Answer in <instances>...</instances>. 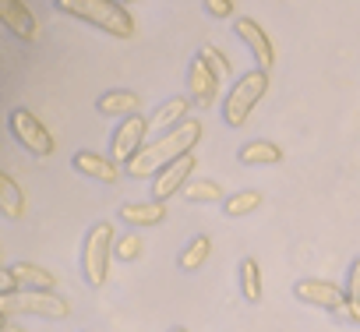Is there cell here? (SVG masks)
I'll list each match as a JSON object with an SVG mask.
<instances>
[{"mask_svg": "<svg viewBox=\"0 0 360 332\" xmlns=\"http://www.w3.org/2000/svg\"><path fill=\"white\" fill-rule=\"evenodd\" d=\"M258 205H262V191H237V195H230V198L223 202V212H226L230 219H237V216L255 212Z\"/></svg>", "mask_w": 360, "mask_h": 332, "instance_id": "cell-23", "label": "cell"}, {"mask_svg": "<svg viewBox=\"0 0 360 332\" xmlns=\"http://www.w3.org/2000/svg\"><path fill=\"white\" fill-rule=\"evenodd\" d=\"M124 4H138V0H124Z\"/></svg>", "mask_w": 360, "mask_h": 332, "instance_id": "cell-31", "label": "cell"}, {"mask_svg": "<svg viewBox=\"0 0 360 332\" xmlns=\"http://www.w3.org/2000/svg\"><path fill=\"white\" fill-rule=\"evenodd\" d=\"M141 248H145L141 237H138V234H127V237L117 241V258H120V262H134V258L141 255Z\"/></svg>", "mask_w": 360, "mask_h": 332, "instance_id": "cell-25", "label": "cell"}, {"mask_svg": "<svg viewBox=\"0 0 360 332\" xmlns=\"http://www.w3.org/2000/svg\"><path fill=\"white\" fill-rule=\"evenodd\" d=\"M335 321H353V325H360V300H353V297H346L335 311H328Z\"/></svg>", "mask_w": 360, "mask_h": 332, "instance_id": "cell-26", "label": "cell"}, {"mask_svg": "<svg viewBox=\"0 0 360 332\" xmlns=\"http://www.w3.org/2000/svg\"><path fill=\"white\" fill-rule=\"evenodd\" d=\"M120 219L127 226H159L166 219V202H127L120 205Z\"/></svg>", "mask_w": 360, "mask_h": 332, "instance_id": "cell-14", "label": "cell"}, {"mask_svg": "<svg viewBox=\"0 0 360 332\" xmlns=\"http://www.w3.org/2000/svg\"><path fill=\"white\" fill-rule=\"evenodd\" d=\"M202 138V120H184L169 131H162L155 141H145V148L134 152V159H127V174L131 177H155L166 162L180 159L184 152H191Z\"/></svg>", "mask_w": 360, "mask_h": 332, "instance_id": "cell-1", "label": "cell"}, {"mask_svg": "<svg viewBox=\"0 0 360 332\" xmlns=\"http://www.w3.org/2000/svg\"><path fill=\"white\" fill-rule=\"evenodd\" d=\"M138 106H141V96L127 92V89H113V92H103L96 99V110L103 117H131V113H138Z\"/></svg>", "mask_w": 360, "mask_h": 332, "instance_id": "cell-15", "label": "cell"}, {"mask_svg": "<svg viewBox=\"0 0 360 332\" xmlns=\"http://www.w3.org/2000/svg\"><path fill=\"white\" fill-rule=\"evenodd\" d=\"M195 166H198L195 152H184L180 159L166 162L162 170L152 177V198H155V202H169L173 195H180V191L188 188V181H191V174H195Z\"/></svg>", "mask_w": 360, "mask_h": 332, "instance_id": "cell-7", "label": "cell"}, {"mask_svg": "<svg viewBox=\"0 0 360 332\" xmlns=\"http://www.w3.org/2000/svg\"><path fill=\"white\" fill-rule=\"evenodd\" d=\"M180 195H184L191 205H212V202H226L223 198V188L216 184V181H188V188L184 191H180Z\"/></svg>", "mask_w": 360, "mask_h": 332, "instance_id": "cell-21", "label": "cell"}, {"mask_svg": "<svg viewBox=\"0 0 360 332\" xmlns=\"http://www.w3.org/2000/svg\"><path fill=\"white\" fill-rule=\"evenodd\" d=\"M237 159H240L244 166H276V162H283V148H279L276 141L258 138V141L240 145V148H237Z\"/></svg>", "mask_w": 360, "mask_h": 332, "instance_id": "cell-16", "label": "cell"}, {"mask_svg": "<svg viewBox=\"0 0 360 332\" xmlns=\"http://www.w3.org/2000/svg\"><path fill=\"white\" fill-rule=\"evenodd\" d=\"M4 332H22V328H15V325H11V321H8V325H4Z\"/></svg>", "mask_w": 360, "mask_h": 332, "instance_id": "cell-29", "label": "cell"}, {"mask_svg": "<svg viewBox=\"0 0 360 332\" xmlns=\"http://www.w3.org/2000/svg\"><path fill=\"white\" fill-rule=\"evenodd\" d=\"M265 92H269V71H265V68H255V71L240 75V78L233 82V89L226 92V99H223V120H226L230 127L248 124V117L255 113V106L262 103Z\"/></svg>", "mask_w": 360, "mask_h": 332, "instance_id": "cell-4", "label": "cell"}, {"mask_svg": "<svg viewBox=\"0 0 360 332\" xmlns=\"http://www.w3.org/2000/svg\"><path fill=\"white\" fill-rule=\"evenodd\" d=\"M11 272H15L18 286H25V290H53L57 286V276L32 262H18V265H11Z\"/></svg>", "mask_w": 360, "mask_h": 332, "instance_id": "cell-18", "label": "cell"}, {"mask_svg": "<svg viewBox=\"0 0 360 332\" xmlns=\"http://www.w3.org/2000/svg\"><path fill=\"white\" fill-rule=\"evenodd\" d=\"M205 11L212 18H233V0H205Z\"/></svg>", "mask_w": 360, "mask_h": 332, "instance_id": "cell-27", "label": "cell"}, {"mask_svg": "<svg viewBox=\"0 0 360 332\" xmlns=\"http://www.w3.org/2000/svg\"><path fill=\"white\" fill-rule=\"evenodd\" d=\"M219 75L198 57V60H191V71H188V89H191V103L195 106H202V110H209L212 103H216V96H219Z\"/></svg>", "mask_w": 360, "mask_h": 332, "instance_id": "cell-11", "label": "cell"}, {"mask_svg": "<svg viewBox=\"0 0 360 332\" xmlns=\"http://www.w3.org/2000/svg\"><path fill=\"white\" fill-rule=\"evenodd\" d=\"M240 293H244L248 304L262 300V265H258V258H244L240 262Z\"/></svg>", "mask_w": 360, "mask_h": 332, "instance_id": "cell-20", "label": "cell"}, {"mask_svg": "<svg viewBox=\"0 0 360 332\" xmlns=\"http://www.w3.org/2000/svg\"><path fill=\"white\" fill-rule=\"evenodd\" d=\"M233 32L240 36V43L251 50V57H255V64L258 68H272L276 64V46H272V39H269V32L255 22V18H237L233 22Z\"/></svg>", "mask_w": 360, "mask_h": 332, "instance_id": "cell-9", "label": "cell"}, {"mask_svg": "<svg viewBox=\"0 0 360 332\" xmlns=\"http://www.w3.org/2000/svg\"><path fill=\"white\" fill-rule=\"evenodd\" d=\"M71 166L82 174V177H92V181H99V184H117L120 181V162L110 155H99V152H75V159H71Z\"/></svg>", "mask_w": 360, "mask_h": 332, "instance_id": "cell-12", "label": "cell"}, {"mask_svg": "<svg viewBox=\"0 0 360 332\" xmlns=\"http://www.w3.org/2000/svg\"><path fill=\"white\" fill-rule=\"evenodd\" d=\"M169 332H188V328H180V325H176V328H169Z\"/></svg>", "mask_w": 360, "mask_h": 332, "instance_id": "cell-30", "label": "cell"}, {"mask_svg": "<svg viewBox=\"0 0 360 332\" xmlns=\"http://www.w3.org/2000/svg\"><path fill=\"white\" fill-rule=\"evenodd\" d=\"M188 96H176V99H166V103H159L155 106V113L148 117L152 120V127H159V134L162 131H169V127H176V124H184L188 120Z\"/></svg>", "mask_w": 360, "mask_h": 332, "instance_id": "cell-17", "label": "cell"}, {"mask_svg": "<svg viewBox=\"0 0 360 332\" xmlns=\"http://www.w3.org/2000/svg\"><path fill=\"white\" fill-rule=\"evenodd\" d=\"M346 297L360 300V258L349 265V276H346Z\"/></svg>", "mask_w": 360, "mask_h": 332, "instance_id": "cell-28", "label": "cell"}, {"mask_svg": "<svg viewBox=\"0 0 360 332\" xmlns=\"http://www.w3.org/2000/svg\"><path fill=\"white\" fill-rule=\"evenodd\" d=\"M57 11L85 25H96L99 32L113 39L134 36V15L124 8V0H57Z\"/></svg>", "mask_w": 360, "mask_h": 332, "instance_id": "cell-2", "label": "cell"}, {"mask_svg": "<svg viewBox=\"0 0 360 332\" xmlns=\"http://www.w3.org/2000/svg\"><path fill=\"white\" fill-rule=\"evenodd\" d=\"M0 205H4L8 219H22L25 216V191L18 188V181L11 174H0Z\"/></svg>", "mask_w": 360, "mask_h": 332, "instance_id": "cell-19", "label": "cell"}, {"mask_svg": "<svg viewBox=\"0 0 360 332\" xmlns=\"http://www.w3.org/2000/svg\"><path fill=\"white\" fill-rule=\"evenodd\" d=\"M4 307V318H53V321H64L71 314V304L57 293V290H11L0 300Z\"/></svg>", "mask_w": 360, "mask_h": 332, "instance_id": "cell-3", "label": "cell"}, {"mask_svg": "<svg viewBox=\"0 0 360 332\" xmlns=\"http://www.w3.org/2000/svg\"><path fill=\"white\" fill-rule=\"evenodd\" d=\"M113 248H117V241H113V226H110V223H96V226L85 234V244H82V272H85V283H89V286H106Z\"/></svg>", "mask_w": 360, "mask_h": 332, "instance_id": "cell-5", "label": "cell"}, {"mask_svg": "<svg viewBox=\"0 0 360 332\" xmlns=\"http://www.w3.org/2000/svg\"><path fill=\"white\" fill-rule=\"evenodd\" d=\"M8 124H11L15 141H18L25 152H32L36 159H46V155H53V152H57V148H53V134H50V127H46L32 110H25V106L11 110Z\"/></svg>", "mask_w": 360, "mask_h": 332, "instance_id": "cell-6", "label": "cell"}, {"mask_svg": "<svg viewBox=\"0 0 360 332\" xmlns=\"http://www.w3.org/2000/svg\"><path fill=\"white\" fill-rule=\"evenodd\" d=\"M148 127H152V120H148V117H141V113H131V117H124V120H120V127L113 131L110 155H113L117 162H127V159H134V152H138V148H145Z\"/></svg>", "mask_w": 360, "mask_h": 332, "instance_id": "cell-8", "label": "cell"}, {"mask_svg": "<svg viewBox=\"0 0 360 332\" xmlns=\"http://www.w3.org/2000/svg\"><path fill=\"white\" fill-rule=\"evenodd\" d=\"M198 57H202V60H205V64H209V68L219 75V78H226V75H230V60H226L216 46H209V43H205V46L198 50Z\"/></svg>", "mask_w": 360, "mask_h": 332, "instance_id": "cell-24", "label": "cell"}, {"mask_svg": "<svg viewBox=\"0 0 360 332\" xmlns=\"http://www.w3.org/2000/svg\"><path fill=\"white\" fill-rule=\"evenodd\" d=\"M209 255H212V241H209V237H195L184 251H180L176 265L184 269V272H195V269H202V265L209 262Z\"/></svg>", "mask_w": 360, "mask_h": 332, "instance_id": "cell-22", "label": "cell"}, {"mask_svg": "<svg viewBox=\"0 0 360 332\" xmlns=\"http://www.w3.org/2000/svg\"><path fill=\"white\" fill-rule=\"evenodd\" d=\"M0 18H4L8 32L18 36L22 43H36L39 39V22L32 18V11L22 0H0Z\"/></svg>", "mask_w": 360, "mask_h": 332, "instance_id": "cell-13", "label": "cell"}, {"mask_svg": "<svg viewBox=\"0 0 360 332\" xmlns=\"http://www.w3.org/2000/svg\"><path fill=\"white\" fill-rule=\"evenodd\" d=\"M293 297H297L300 304L335 311V307L346 300V286H335V283H328V279H297Z\"/></svg>", "mask_w": 360, "mask_h": 332, "instance_id": "cell-10", "label": "cell"}]
</instances>
